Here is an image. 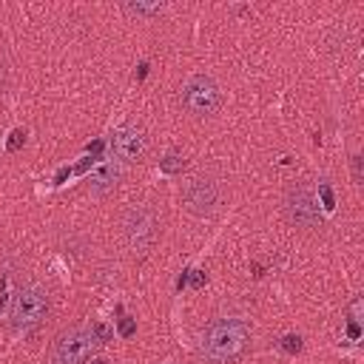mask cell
I'll return each instance as SVG.
<instances>
[{"label": "cell", "mask_w": 364, "mask_h": 364, "mask_svg": "<svg viewBox=\"0 0 364 364\" xmlns=\"http://www.w3.org/2000/svg\"><path fill=\"white\" fill-rule=\"evenodd\" d=\"M156 228H159L156 213H154L151 208H145V205H134V208L125 213V219H122V233H125V242H128V247H131L134 256L148 253V247H151L154 239H156Z\"/></svg>", "instance_id": "obj_4"}, {"label": "cell", "mask_w": 364, "mask_h": 364, "mask_svg": "<svg viewBox=\"0 0 364 364\" xmlns=\"http://www.w3.org/2000/svg\"><path fill=\"white\" fill-rule=\"evenodd\" d=\"M182 202L191 213L196 216H208L216 210L219 205V185L210 179V176H193L185 182L182 188Z\"/></svg>", "instance_id": "obj_6"}, {"label": "cell", "mask_w": 364, "mask_h": 364, "mask_svg": "<svg viewBox=\"0 0 364 364\" xmlns=\"http://www.w3.org/2000/svg\"><path fill=\"white\" fill-rule=\"evenodd\" d=\"M46 310H48V293L40 284H26L14 293V301L9 310L11 327L14 330H31L46 318Z\"/></svg>", "instance_id": "obj_2"}, {"label": "cell", "mask_w": 364, "mask_h": 364, "mask_svg": "<svg viewBox=\"0 0 364 364\" xmlns=\"http://www.w3.org/2000/svg\"><path fill=\"white\" fill-rule=\"evenodd\" d=\"M284 210H287V219L301 225V228H316L321 222V210L316 205V196L307 185H293L284 196Z\"/></svg>", "instance_id": "obj_7"}, {"label": "cell", "mask_w": 364, "mask_h": 364, "mask_svg": "<svg viewBox=\"0 0 364 364\" xmlns=\"http://www.w3.org/2000/svg\"><path fill=\"white\" fill-rule=\"evenodd\" d=\"M318 193H321V202H324V210L330 213L336 205H333V191H330V185L327 182H318Z\"/></svg>", "instance_id": "obj_12"}, {"label": "cell", "mask_w": 364, "mask_h": 364, "mask_svg": "<svg viewBox=\"0 0 364 364\" xmlns=\"http://www.w3.org/2000/svg\"><path fill=\"white\" fill-rule=\"evenodd\" d=\"M347 316H350V321H353V324H358V321H361V296H355V299L347 304Z\"/></svg>", "instance_id": "obj_13"}, {"label": "cell", "mask_w": 364, "mask_h": 364, "mask_svg": "<svg viewBox=\"0 0 364 364\" xmlns=\"http://www.w3.org/2000/svg\"><path fill=\"white\" fill-rule=\"evenodd\" d=\"M94 344H97V338L88 327H68L54 338L48 361L51 364H85L91 358Z\"/></svg>", "instance_id": "obj_3"}, {"label": "cell", "mask_w": 364, "mask_h": 364, "mask_svg": "<svg viewBox=\"0 0 364 364\" xmlns=\"http://www.w3.org/2000/svg\"><path fill=\"white\" fill-rule=\"evenodd\" d=\"M134 330H136V324H134L131 318H122V321H119V336L128 338V336H134Z\"/></svg>", "instance_id": "obj_17"}, {"label": "cell", "mask_w": 364, "mask_h": 364, "mask_svg": "<svg viewBox=\"0 0 364 364\" xmlns=\"http://www.w3.org/2000/svg\"><path fill=\"white\" fill-rule=\"evenodd\" d=\"M222 102V91L219 85L208 77V74H193L185 85H182V108L193 117H208L219 108Z\"/></svg>", "instance_id": "obj_5"}, {"label": "cell", "mask_w": 364, "mask_h": 364, "mask_svg": "<svg viewBox=\"0 0 364 364\" xmlns=\"http://www.w3.org/2000/svg\"><path fill=\"white\" fill-rule=\"evenodd\" d=\"M282 347H284L287 353H299V350H301V338H299V336H284V338H282Z\"/></svg>", "instance_id": "obj_14"}, {"label": "cell", "mask_w": 364, "mask_h": 364, "mask_svg": "<svg viewBox=\"0 0 364 364\" xmlns=\"http://www.w3.org/2000/svg\"><path fill=\"white\" fill-rule=\"evenodd\" d=\"M250 338H253V330L245 318L225 316V318H213L205 327L199 347H202V355L210 364H230V361H236L239 355L247 353Z\"/></svg>", "instance_id": "obj_1"}, {"label": "cell", "mask_w": 364, "mask_h": 364, "mask_svg": "<svg viewBox=\"0 0 364 364\" xmlns=\"http://www.w3.org/2000/svg\"><path fill=\"white\" fill-rule=\"evenodd\" d=\"M353 179L355 185H361V156H353Z\"/></svg>", "instance_id": "obj_18"}, {"label": "cell", "mask_w": 364, "mask_h": 364, "mask_svg": "<svg viewBox=\"0 0 364 364\" xmlns=\"http://www.w3.org/2000/svg\"><path fill=\"white\" fill-rule=\"evenodd\" d=\"M111 151L119 162H136L145 151H148V134L136 125H125L119 131H114L111 136Z\"/></svg>", "instance_id": "obj_8"}, {"label": "cell", "mask_w": 364, "mask_h": 364, "mask_svg": "<svg viewBox=\"0 0 364 364\" xmlns=\"http://www.w3.org/2000/svg\"><path fill=\"white\" fill-rule=\"evenodd\" d=\"M122 179V162L119 159H100L97 165H94V171H91V176H88V188L94 191V193H105V191H111L117 182Z\"/></svg>", "instance_id": "obj_9"}, {"label": "cell", "mask_w": 364, "mask_h": 364, "mask_svg": "<svg viewBox=\"0 0 364 364\" xmlns=\"http://www.w3.org/2000/svg\"><path fill=\"white\" fill-rule=\"evenodd\" d=\"M23 142H26V131H23V128L11 131V139H9V151H17Z\"/></svg>", "instance_id": "obj_15"}, {"label": "cell", "mask_w": 364, "mask_h": 364, "mask_svg": "<svg viewBox=\"0 0 364 364\" xmlns=\"http://www.w3.org/2000/svg\"><path fill=\"white\" fill-rule=\"evenodd\" d=\"M88 364H111V361H105V358H91Z\"/></svg>", "instance_id": "obj_19"}, {"label": "cell", "mask_w": 364, "mask_h": 364, "mask_svg": "<svg viewBox=\"0 0 364 364\" xmlns=\"http://www.w3.org/2000/svg\"><path fill=\"white\" fill-rule=\"evenodd\" d=\"M159 168H162V173H176V171L185 168V156L176 154V151H168V154L159 159Z\"/></svg>", "instance_id": "obj_10"}, {"label": "cell", "mask_w": 364, "mask_h": 364, "mask_svg": "<svg viewBox=\"0 0 364 364\" xmlns=\"http://www.w3.org/2000/svg\"><path fill=\"white\" fill-rule=\"evenodd\" d=\"M91 333H94V338H97V341H108V338H111V330H108L105 324H94V327H91Z\"/></svg>", "instance_id": "obj_16"}, {"label": "cell", "mask_w": 364, "mask_h": 364, "mask_svg": "<svg viewBox=\"0 0 364 364\" xmlns=\"http://www.w3.org/2000/svg\"><path fill=\"white\" fill-rule=\"evenodd\" d=\"M128 14H139V17H151L162 11V3H125Z\"/></svg>", "instance_id": "obj_11"}]
</instances>
